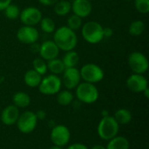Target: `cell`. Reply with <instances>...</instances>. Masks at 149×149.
<instances>
[{"instance_id": "cell-2", "label": "cell", "mask_w": 149, "mask_h": 149, "mask_svg": "<svg viewBox=\"0 0 149 149\" xmlns=\"http://www.w3.org/2000/svg\"><path fill=\"white\" fill-rule=\"evenodd\" d=\"M83 38L91 45L100 43L104 39L103 26L97 21H88L81 27Z\"/></svg>"}, {"instance_id": "cell-23", "label": "cell", "mask_w": 149, "mask_h": 149, "mask_svg": "<svg viewBox=\"0 0 149 149\" xmlns=\"http://www.w3.org/2000/svg\"><path fill=\"white\" fill-rule=\"evenodd\" d=\"M46 63H47V69L52 72V74H55V75L61 74L65 69L62 59L58 58L51 59Z\"/></svg>"}, {"instance_id": "cell-14", "label": "cell", "mask_w": 149, "mask_h": 149, "mask_svg": "<svg viewBox=\"0 0 149 149\" xmlns=\"http://www.w3.org/2000/svg\"><path fill=\"white\" fill-rule=\"evenodd\" d=\"M40 58L45 61L58 58L59 54V49L53 40H46L43 42L38 49Z\"/></svg>"}, {"instance_id": "cell-17", "label": "cell", "mask_w": 149, "mask_h": 149, "mask_svg": "<svg viewBox=\"0 0 149 149\" xmlns=\"http://www.w3.org/2000/svg\"><path fill=\"white\" fill-rule=\"evenodd\" d=\"M41 79H42V76L33 69L28 70L24 76V81L25 85L32 88L38 87L41 82Z\"/></svg>"}, {"instance_id": "cell-39", "label": "cell", "mask_w": 149, "mask_h": 149, "mask_svg": "<svg viewBox=\"0 0 149 149\" xmlns=\"http://www.w3.org/2000/svg\"><path fill=\"white\" fill-rule=\"evenodd\" d=\"M125 2H131V1H133V0H124Z\"/></svg>"}, {"instance_id": "cell-16", "label": "cell", "mask_w": 149, "mask_h": 149, "mask_svg": "<svg viewBox=\"0 0 149 149\" xmlns=\"http://www.w3.org/2000/svg\"><path fill=\"white\" fill-rule=\"evenodd\" d=\"M19 110L14 105L7 106L1 113V121L6 126H12L17 123L19 117Z\"/></svg>"}, {"instance_id": "cell-36", "label": "cell", "mask_w": 149, "mask_h": 149, "mask_svg": "<svg viewBox=\"0 0 149 149\" xmlns=\"http://www.w3.org/2000/svg\"><path fill=\"white\" fill-rule=\"evenodd\" d=\"M91 149H107L104 146H102V145H95V146H93V148Z\"/></svg>"}, {"instance_id": "cell-30", "label": "cell", "mask_w": 149, "mask_h": 149, "mask_svg": "<svg viewBox=\"0 0 149 149\" xmlns=\"http://www.w3.org/2000/svg\"><path fill=\"white\" fill-rule=\"evenodd\" d=\"M135 9L141 14L149 12V0H134Z\"/></svg>"}, {"instance_id": "cell-34", "label": "cell", "mask_w": 149, "mask_h": 149, "mask_svg": "<svg viewBox=\"0 0 149 149\" xmlns=\"http://www.w3.org/2000/svg\"><path fill=\"white\" fill-rule=\"evenodd\" d=\"M12 0H0V11L3 10L9 4L11 3Z\"/></svg>"}, {"instance_id": "cell-24", "label": "cell", "mask_w": 149, "mask_h": 149, "mask_svg": "<svg viewBox=\"0 0 149 149\" xmlns=\"http://www.w3.org/2000/svg\"><path fill=\"white\" fill-rule=\"evenodd\" d=\"M73 94L70 90H63V91H59L57 93V101L60 106H69L70 104H72V102L73 101Z\"/></svg>"}, {"instance_id": "cell-29", "label": "cell", "mask_w": 149, "mask_h": 149, "mask_svg": "<svg viewBox=\"0 0 149 149\" xmlns=\"http://www.w3.org/2000/svg\"><path fill=\"white\" fill-rule=\"evenodd\" d=\"M72 31H77L82 27V18L75 14H72L67 18V25Z\"/></svg>"}, {"instance_id": "cell-7", "label": "cell", "mask_w": 149, "mask_h": 149, "mask_svg": "<svg viewBox=\"0 0 149 149\" xmlns=\"http://www.w3.org/2000/svg\"><path fill=\"white\" fill-rule=\"evenodd\" d=\"M127 63L134 73L143 74L148 70V59L142 52H133L130 53L127 58Z\"/></svg>"}, {"instance_id": "cell-37", "label": "cell", "mask_w": 149, "mask_h": 149, "mask_svg": "<svg viewBox=\"0 0 149 149\" xmlns=\"http://www.w3.org/2000/svg\"><path fill=\"white\" fill-rule=\"evenodd\" d=\"M143 93H144V95H145V97L146 98H149V89L148 87V88H146L143 92H142Z\"/></svg>"}, {"instance_id": "cell-31", "label": "cell", "mask_w": 149, "mask_h": 149, "mask_svg": "<svg viewBox=\"0 0 149 149\" xmlns=\"http://www.w3.org/2000/svg\"><path fill=\"white\" fill-rule=\"evenodd\" d=\"M113 30L111 27H103V36L104 38H109L113 36Z\"/></svg>"}, {"instance_id": "cell-35", "label": "cell", "mask_w": 149, "mask_h": 149, "mask_svg": "<svg viewBox=\"0 0 149 149\" xmlns=\"http://www.w3.org/2000/svg\"><path fill=\"white\" fill-rule=\"evenodd\" d=\"M35 114H36V117H37L38 120H44L46 117V113L45 111H43V110L38 111Z\"/></svg>"}, {"instance_id": "cell-33", "label": "cell", "mask_w": 149, "mask_h": 149, "mask_svg": "<svg viewBox=\"0 0 149 149\" xmlns=\"http://www.w3.org/2000/svg\"><path fill=\"white\" fill-rule=\"evenodd\" d=\"M58 0H38V2L44 6H52L54 5Z\"/></svg>"}, {"instance_id": "cell-9", "label": "cell", "mask_w": 149, "mask_h": 149, "mask_svg": "<svg viewBox=\"0 0 149 149\" xmlns=\"http://www.w3.org/2000/svg\"><path fill=\"white\" fill-rule=\"evenodd\" d=\"M50 138L53 145L63 148L69 143L71 133L67 127L64 125H57L52 127Z\"/></svg>"}, {"instance_id": "cell-25", "label": "cell", "mask_w": 149, "mask_h": 149, "mask_svg": "<svg viewBox=\"0 0 149 149\" xmlns=\"http://www.w3.org/2000/svg\"><path fill=\"white\" fill-rule=\"evenodd\" d=\"M146 29V24L142 20H134L133 21L128 28V32L134 37H138L141 35Z\"/></svg>"}, {"instance_id": "cell-22", "label": "cell", "mask_w": 149, "mask_h": 149, "mask_svg": "<svg viewBox=\"0 0 149 149\" xmlns=\"http://www.w3.org/2000/svg\"><path fill=\"white\" fill-rule=\"evenodd\" d=\"M113 118L119 125H127L132 120V113L126 108H120L115 112Z\"/></svg>"}, {"instance_id": "cell-27", "label": "cell", "mask_w": 149, "mask_h": 149, "mask_svg": "<svg viewBox=\"0 0 149 149\" xmlns=\"http://www.w3.org/2000/svg\"><path fill=\"white\" fill-rule=\"evenodd\" d=\"M20 11L21 10H20L19 7L17 4H13V3L9 4L3 10L5 17L10 20H15V19L18 18L19 15H20Z\"/></svg>"}, {"instance_id": "cell-3", "label": "cell", "mask_w": 149, "mask_h": 149, "mask_svg": "<svg viewBox=\"0 0 149 149\" xmlns=\"http://www.w3.org/2000/svg\"><path fill=\"white\" fill-rule=\"evenodd\" d=\"M119 128L120 125L114 120L113 116L107 115L103 117L100 121L97 127V133L100 139L104 141H109L117 136Z\"/></svg>"}, {"instance_id": "cell-10", "label": "cell", "mask_w": 149, "mask_h": 149, "mask_svg": "<svg viewBox=\"0 0 149 149\" xmlns=\"http://www.w3.org/2000/svg\"><path fill=\"white\" fill-rule=\"evenodd\" d=\"M42 12L39 9L34 6H28L20 11L19 18L24 25L35 26L39 24L42 19Z\"/></svg>"}, {"instance_id": "cell-6", "label": "cell", "mask_w": 149, "mask_h": 149, "mask_svg": "<svg viewBox=\"0 0 149 149\" xmlns=\"http://www.w3.org/2000/svg\"><path fill=\"white\" fill-rule=\"evenodd\" d=\"M61 86H62V82L58 75L50 74L41 79V82L38 87L42 94L53 95V94H57L60 91Z\"/></svg>"}, {"instance_id": "cell-5", "label": "cell", "mask_w": 149, "mask_h": 149, "mask_svg": "<svg viewBox=\"0 0 149 149\" xmlns=\"http://www.w3.org/2000/svg\"><path fill=\"white\" fill-rule=\"evenodd\" d=\"M81 79L84 82H88L92 84L98 83L104 79L105 73L103 69L93 63H88L84 65L79 70Z\"/></svg>"}, {"instance_id": "cell-11", "label": "cell", "mask_w": 149, "mask_h": 149, "mask_svg": "<svg viewBox=\"0 0 149 149\" xmlns=\"http://www.w3.org/2000/svg\"><path fill=\"white\" fill-rule=\"evenodd\" d=\"M62 74L63 76L61 79V82L67 90L75 89L80 83L81 77L79 70L76 67L65 68Z\"/></svg>"}, {"instance_id": "cell-1", "label": "cell", "mask_w": 149, "mask_h": 149, "mask_svg": "<svg viewBox=\"0 0 149 149\" xmlns=\"http://www.w3.org/2000/svg\"><path fill=\"white\" fill-rule=\"evenodd\" d=\"M53 41L59 50L68 52L74 50L78 44L76 32L67 26H60L54 31Z\"/></svg>"}, {"instance_id": "cell-38", "label": "cell", "mask_w": 149, "mask_h": 149, "mask_svg": "<svg viewBox=\"0 0 149 149\" xmlns=\"http://www.w3.org/2000/svg\"><path fill=\"white\" fill-rule=\"evenodd\" d=\"M50 149H63V148H62V147H58V146H55V145H54V146H52Z\"/></svg>"}, {"instance_id": "cell-4", "label": "cell", "mask_w": 149, "mask_h": 149, "mask_svg": "<svg viewBox=\"0 0 149 149\" xmlns=\"http://www.w3.org/2000/svg\"><path fill=\"white\" fill-rule=\"evenodd\" d=\"M76 89L77 99L85 104H93L99 99V91L94 84L88 82H80Z\"/></svg>"}, {"instance_id": "cell-20", "label": "cell", "mask_w": 149, "mask_h": 149, "mask_svg": "<svg viewBox=\"0 0 149 149\" xmlns=\"http://www.w3.org/2000/svg\"><path fill=\"white\" fill-rule=\"evenodd\" d=\"M62 61L65 68L76 67V65L79 62V55L74 50L65 52V55L63 56Z\"/></svg>"}, {"instance_id": "cell-13", "label": "cell", "mask_w": 149, "mask_h": 149, "mask_svg": "<svg viewBox=\"0 0 149 149\" xmlns=\"http://www.w3.org/2000/svg\"><path fill=\"white\" fill-rule=\"evenodd\" d=\"M127 87L133 93H142L146 88L148 87V79L143 76V74L133 73L131 74L127 81H126Z\"/></svg>"}, {"instance_id": "cell-18", "label": "cell", "mask_w": 149, "mask_h": 149, "mask_svg": "<svg viewBox=\"0 0 149 149\" xmlns=\"http://www.w3.org/2000/svg\"><path fill=\"white\" fill-rule=\"evenodd\" d=\"M130 144L128 140L124 136H115L108 141L107 149H129Z\"/></svg>"}, {"instance_id": "cell-40", "label": "cell", "mask_w": 149, "mask_h": 149, "mask_svg": "<svg viewBox=\"0 0 149 149\" xmlns=\"http://www.w3.org/2000/svg\"><path fill=\"white\" fill-rule=\"evenodd\" d=\"M87 1H90V2H91V1H92V0H87Z\"/></svg>"}, {"instance_id": "cell-12", "label": "cell", "mask_w": 149, "mask_h": 149, "mask_svg": "<svg viewBox=\"0 0 149 149\" xmlns=\"http://www.w3.org/2000/svg\"><path fill=\"white\" fill-rule=\"evenodd\" d=\"M39 37L38 31L34 26L24 25L17 31V38L24 45L35 44Z\"/></svg>"}, {"instance_id": "cell-19", "label": "cell", "mask_w": 149, "mask_h": 149, "mask_svg": "<svg viewBox=\"0 0 149 149\" xmlns=\"http://www.w3.org/2000/svg\"><path fill=\"white\" fill-rule=\"evenodd\" d=\"M53 6L55 14L59 17L66 16L72 10V3L68 0H58Z\"/></svg>"}, {"instance_id": "cell-21", "label": "cell", "mask_w": 149, "mask_h": 149, "mask_svg": "<svg viewBox=\"0 0 149 149\" xmlns=\"http://www.w3.org/2000/svg\"><path fill=\"white\" fill-rule=\"evenodd\" d=\"M13 105L17 108H24L31 104V97L24 92H17L12 97Z\"/></svg>"}, {"instance_id": "cell-32", "label": "cell", "mask_w": 149, "mask_h": 149, "mask_svg": "<svg viewBox=\"0 0 149 149\" xmlns=\"http://www.w3.org/2000/svg\"><path fill=\"white\" fill-rule=\"evenodd\" d=\"M66 149H89L85 144L82 143H73L70 145Z\"/></svg>"}, {"instance_id": "cell-26", "label": "cell", "mask_w": 149, "mask_h": 149, "mask_svg": "<svg viewBox=\"0 0 149 149\" xmlns=\"http://www.w3.org/2000/svg\"><path fill=\"white\" fill-rule=\"evenodd\" d=\"M40 24V28L41 30L45 32V33H52L55 31L56 30V24L55 22L53 21L52 18L45 17H42L41 21L39 22Z\"/></svg>"}, {"instance_id": "cell-8", "label": "cell", "mask_w": 149, "mask_h": 149, "mask_svg": "<svg viewBox=\"0 0 149 149\" xmlns=\"http://www.w3.org/2000/svg\"><path fill=\"white\" fill-rule=\"evenodd\" d=\"M38 124V119L35 113L31 111H25L17 120V126L18 130L23 134H30L36 128Z\"/></svg>"}, {"instance_id": "cell-28", "label": "cell", "mask_w": 149, "mask_h": 149, "mask_svg": "<svg viewBox=\"0 0 149 149\" xmlns=\"http://www.w3.org/2000/svg\"><path fill=\"white\" fill-rule=\"evenodd\" d=\"M32 66L33 70L36 71L38 73H39L41 76L45 75L48 69H47V63L45 60H44L42 58H36L32 61Z\"/></svg>"}, {"instance_id": "cell-15", "label": "cell", "mask_w": 149, "mask_h": 149, "mask_svg": "<svg viewBox=\"0 0 149 149\" xmlns=\"http://www.w3.org/2000/svg\"><path fill=\"white\" fill-rule=\"evenodd\" d=\"M72 10L73 14L81 18L88 17L93 10V5L87 0H73L72 3Z\"/></svg>"}]
</instances>
